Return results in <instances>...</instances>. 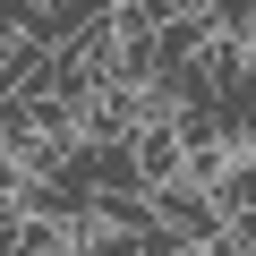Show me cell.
Returning <instances> with one entry per match:
<instances>
[{
	"label": "cell",
	"instance_id": "1",
	"mask_svg": "<svg viewBox=\"0 0 256 256\" xmlns=\"http://www.w3.org/2000/svg\"><path fill=\"white\" fill-rule=\"evenodd\" d=\"M146 205H154V222H162L180 248H205V239L230 222V214H222V196H214L205 180H188V171H180V180H162V188H146Z\"/></svg>",
	"mask_w": 256,
	"mask_h": 256
},
{
	"label": "cell",
	"instance_id": "2",
	"mask_svg": "<svg viewBox=\"0 0 256 256\" xmlns=\"http://www.w3.org/2000/svg\"><path fill=\"white\" fill-rule=\"evenodd\" d=\"M102 26H111V0H34V18H26V34L43 52H68V43L102 34Z\"/></svg>",
	"mask_w": 256,
	"mask_h": 256
},
{
	"label": "cell",
	"instance_id": "3",
	"mask_svg": "<svg viewBox=\"0 0 256 256\" xmlns=\"http://www.w3.org/2000/svg\"><path fill=\"white\" fill-rule=\"evenodd\" d=\"M205 256H256V230H248V222H222V230L205 239Z\"/></svg>",
	"mask_w": 256,
	"mask_h": 256
},
{
	"label": "cell",
	"instance_id": "4",
	"mask_svg": "<svg viewBox=\"0 0 256 256\" xmlns=\"http://www.w3.org/2000/svg\"><path fill=\"white\" fill-rule=\"evenodd\" d=\"M18 239H26V205L0 196V256H18Z\"/></svg>",
	"mask_w": 256,
	"mask_h": 256
},
{
	"label": "cell",
	"instance_id": "5",
	"mask_svg": "<svg viewBox=\"0 0 256 256\" xmlns=\"http://www.w3.org/2000/svg\"><path fill=\"white\" fill-rule=\"evenodd\" d=\"M171 256H205V248H171Z\"/></svg>",
	"mask_w": 256,
	"mask_h": 256
},
{
	"label": "cell",
	"instance_id": "6",
	"mask_svg": "<svg viewBox=\"0 0 256 256\" xmlns=\"http://www.w3.org/2000/svg\"><path fill=\"white\" fill-rule=\"evenodd\" d=\"M188 9H214V0H188Z\"/></svg>",
	"mask_w": 256,
	"mask_h": 256
}]
</instances>
